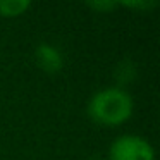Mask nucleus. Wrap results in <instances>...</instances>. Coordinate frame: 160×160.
Wrapping results in <instances>:
<instances>
[{
    "instance_id": "nucleus-1",
    "label": "nucleus",
    "mask_w": 160,
    "mask_h": 160,
    "mask_svg": "<svg viewBox=\"0 0 160 160\" xmlns=\"http://www.w3.org/2000/svg\"><path fill=\"white\" fill-rule=\"evenodd\" d=\"M132 97L122 88H105L91 97L88 112L102 126H121L132 115Z\"/></svg>"
},
{
    "instance_id": "nucleus-2",
    "label": "nucleus",
    "mask_w": 160,
    "mask_h": 160,
    "mask_svg": "<svg viewBox=\"0 0 160 160\" xmlns=\"http://www.w3.org/2000/svg\"><path fill=\"white\" fill-rule=\"evenodd\" d=\"M108 157L110 160H155V150L141 136L124 134L110 145Z\"/></svg>"
},
{
    "instance_id": "nucleus-3",
    "label": "nucleus",
    "mask_w": 160,
    "mask_h": 160,
    "mask_svg": "<svg viewBox=\"0 0 160 160\" xmlns=\"http://www.w3.org/2000/svg\"><path fill=\"white\" fill-rule=\"evenodd\" d=\"M35 60L45 72H59L64 66V57L55 47L42 43L35 52Z\"/></svg>"
},
{
    "instance_id": "nucleus-4",
    "label": "nucleus",
    "mask_w": 160,
    "mask_h": 160,
    "mask_svg": "<svg viewBox=\"0 0 160 160\" xmlns=\"http://www.w3.org/2000/svg\"><path fill=\"white\" fill-rule=\"evenodd\" d=\"M31 7L29 0H0V16L18 18Z\"/></svg>"
},
{
    "instance_id": "nucleus-5",
    "label": "nucleus",
    "mask_w": 160,
    "mask_h": 160,
    "mask_svg": "<svg viewBox=\"0 0 160 160\" xmlns=\"http://www.w3.org/2000/svg\"><path fill=\"white\" fill-rule=\"evenodd\" d=\"M119 5L117 2H112V0H97V2H88V7L95 9V11H100V12H108L112 9Z\"/></svg>"
},
{
    "instance_id": "nucleus-6",
    "label": "nucleus",
    "mask_w": 160,
    "mask_h": 160,
    "mask_svg": "<svg viewBox=\"0 0 160 160\" xmlns=\"http://www.w3.org/2000/svg\"><path fill=\"white\" fill-rule=\"evenodd\" d=\"M121 5H126V7H131V9H150L155 5V2H148V0H132V2H117Z\"/></svg>"
}]
</instances>
